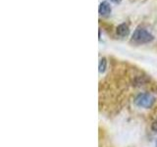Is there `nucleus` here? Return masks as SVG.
<instances>
[{
	"mask_svg": "<svg viewBox=\"0 0 157 147\" xmlns=\"http://www.w3.org/2000/svg\"><path fill=\"white\" fill-rule=\"evenodd\" d=\"M107 69V59L105 57L100 58L99 64H98V71L100 74H103Z\"/></svg>",
	"mask_w": 157,
	"mask_h": 147,
	"instance_id": "obj_5",
	"label": "nucleus"
},
{
	"mask_svg": "<svg viewBox=\"0 0 157 147\" xmlns=\"http://www.w3.org/2000/svg\"><path fill=\"white\" fill-rule=\"evenodd\" d=\"M154 40V36L141 26L136 27L131 36V43L135 45H144Z\"/></svg>",
	"mask_w": 157,
	"mask_h": 147,
	"instance_id": "obj_1",
	"label": "nucleus"
},
{
	"mask_svg": "<svg viewBox=\"0 0 157 147\" xmlns=\"http://www.w3.org/2000/svg\"><path fill=\"white\" fill-rule=\"evenodd\" d=\"M111 12H112V7L108 1H102L99 4V6H98V13L103 18L109 17Z\"/></svg>",
	"mask_w": 157,
	"mask_h": 147,
	"instance_id": "obj_3",
	"label": "nucleus"
},
{
	"mask_svg": "<svg viewBox=\"0 0 157 147\" xmlns=\"http://www.w3.org/2000/svg\"><path fill=\"white\" fill-rule=\"evenodd\" d=\"M155 147H157V139H156V141H155Z\"/></svg>",
	"mask_w": 157,
	"mask_h": 147,
	"instance_id": "obj_8",
	"label": "nucleus"
},
{
	"mask_svg": "<svg viewBox=\"0 0 157 147\" xmlns=\"http://www.w3.org/2000/svg\"><path fill=\"white\" fill-rule=\"evenodd\" d=\"M151 130L157 134V117L153 120V122H152V124H151Z\"/></svg>",
	"mask_w": 157,
	"mask_h": 147,
	"instance_id": "obj_6",
	"label": "nucleus"
},
{
	"mask_svg": "<svg viewBox=\"0 0 157 147\" xmlns=\"http://www.w3.org/2000/svg\"><path fill=\"white\" fill-rule=\"evenodd\" d=\"M110 1L113 2V3H115V4H119V3L122 2V0H110Z\"/></svg>",
	"mask_w": 157,
	"mask_h": 147,
	"instance_id": "obj_7",
	"label": "nucleus"
},
{
	"mask_svg": "<svg viewBox=\"0 0 157 147\" xmlns=\"http://www.w3.org/2000/svg\"><path fill=\"white\" fill-rule=\"evenodd\" d=\"M130 27L126 23H122L116 28V34L121 38H125L130 36Z\"/></svg>",
	"mask_w": 157,
	"mask_h": 147,
	"instance_id": "obj_4",
	"label": "nucleus"
},
{
	"mask_svg": "<svg viewBox=\"0 0 157 147\" xmlns=\"http://www.w3.org/2000/svg\"><path fill=\"white\" fill-rule=\"evenodd\" d=\"M155 103V97L150 94V93L142 92L137 94L135 98V104L136 106L140 108H144V109H149Z\"/></svg>",
	"mask_w": 157,
	"mask_h": 147,
	"instance_id": "obj_2",
	"label": "nucleus"
}]
</instances>
